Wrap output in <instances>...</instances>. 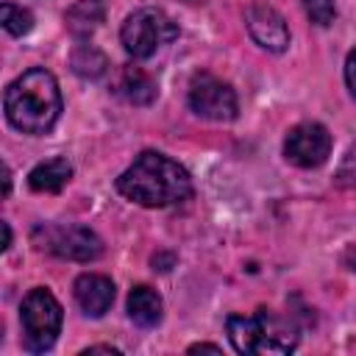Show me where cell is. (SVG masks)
<instances>
[{
	"label": "cell",
	"mask_w": 356,
	"mask_h": 356,
	"mask_svg": "<svg viewBox=\"0 0 356 356\" xmlns=\"http://www.w3.org/2000/svg\"><path fill=\"white\" fill-rule=\"evenodd\" d=\"M117 189H120V195H125L128 200H134L139 206L164 209V206L181 203L192 195V178L170 156L145 150L117 178Z\"/></svg>",
	"instance_id": "cell-1"
},
{
	"label": "cell",
	"mask_w": 356,
	"mask_h": 356,
	"mask_svg": "<svg viewBox=\"0 0 356 356\" xmlns=\"http://www.w3.org/2000/svg\"><path fill=\"white\" fill-rule=\"evenodd\" d=\"M61 114V92L56 78L36 67L22 72L6 89V117L22 134H47Z\"/></svg>",
	"instance_id": "cell-2"
},
{
	"label": "cell",
	"mask_w": 356,
	"mask_h": 356,
	"mask_svg": "<svg viewBox=\"0 0 356 356\" xmlns=\"http://www.w3.org/2000/svg\"><path fill=\"white\" fill-rule=\"evenodd\" d=\"M228 339L239 353H289L298 345L292 323L267 309L228 317Z\"/></svg>",
	"instance_id": "cell-3"
},
{
	"label": "cell",
	"mask_w": 356,
	"mask_h": 356,
	"mask_svg": "<svg viewBox=\"0 0 356 356\" xmlns=\"http://www.w3.org/2000/svg\"><path fill=\"white\" fill-rule=\"evenodd\" d=\"M19 320H22L25 348L33 353H44L53 348L61 331V306L53 298V292H47L44 286H36L25 295L19 306Z\"/></svg>",
	"instance_id": "cell-4"
},
{
	"label": "cell",
	"mask_w": 356,
	"mask_h": 356,
	"mask_svg": "<svg viewBox=\"0 0 356 356\" xmlns=\"http://www.w3.org/2000/svg\"><path fill=\"white\" fill-rule=\"evenodd\" d=\"M175 36H178L175 22L164 11H159V8H139V11H134L125 19L122 31H120L122 47L134 58H150L156 50H161Z\"/></svg>",
	"instance_id": "cell-5"
},
{
	"label": "cell",
	"mask_w": 356,
	"mask_h": 356,
	"mask_svg": "<svg viewBox=\"0 0 356 356\" xmlns=\"http://www.w3.org/2000/svg\"><path fill=\"white\" fill-rule=\"evenodd\" d=\"M33 242L39 250H47V253H53L58 259H70V261H92L103 253L100 236L83 225H56V222L36 225Z\"/></svg>",
	"instance_id": "cell-6"
},
{
	"label": "cell",
	"mask_w": 356,
	"mask_h": 356,
	"mask_svg": "<svg viewBox=\"0 0 356 356\" xmlns=\"http://www.w3.org/2000/svg\"><path fill=\"white\" fill-rule=\"evenodd\" d=\"M189 106L195 114L206 117V120H217V122H225V120H234L236 117V95L234 89L209 75V72H197L189 83Z\"/></svg>",
	"instance_id": "cell-7"
},
{
	"label": "cell",
	"mask_w": 356,
	"mask_h": 356,
	"mask_svg": "<svg viewBox=\"0 0 356 356\" xmlns=\"http://www.w3.org/2000/svg\"><path fill=\"white\" fill-rule=\"evenodd\" d=\"M284 153L298 167H320L331 153V134L320 122H300L286 134Z\"/></svg>",
	"instance_id": "cell-8"
},
{
	"label": "cell",
	"mask_w": 356,
	"mask_h": 356,
	"mask_svg": "<svg viewBox=\"0 0 356 356\" xmlns=\"http://www.w3.org/2000/svg\"><path fill=\"white\" fill-rule=\"evenodd\" d=\"M245 22H248V31L250 36L264 47V50H273V53H281L286 50L289 44V28L284 22V17L267 6V3H253L245 14Z\"/></svg>",
	"instance_id": "cell-9"
},
{
	"label": "cell",
	"mask_w": 356,
	"mask_h": 356,
	"mask_svg": "<svg viewBox=\"0 0 356 356\" xmlns=\"http://www.w3.org/2000/svg\"><path fill=\"white\" fill-rule=\"evenodd\" d=\"M72 289H75L78 306L89 317H103L111 309V303H114V284L106 275L83 273V275H78V281H75Z\"/></svg>",
	"instance_id": "cell-10"
},
{
	"label": "cell",
	"mask_w": 356,
	"mask_h": 356,
	"mask_svg": "<svg viewBox=\"0 0 356 356\" xmlns=\"http://www.w3.org/2000/svg\"><path fill=\"white\" fill-rule=\"evenodd\" d=\"M122 100H128V103H134V106H147V103H153L156 100V81L145 72V70H139V67H125L122 72H120V78H117V89H114Z\"/></svg>",
	"instance_id": "cell-11"
},
{
	"label": "cell",
	"mask_w": 356,
	"mask_h": 356,
	"mask_svg": "<svg viewBox=\"0 0 356 356\" xmlns=\"http://www.w3.org/2000/svg\"><path fill=\"white\" fill-rule=\"evenodd\" d=\"M128 314L142 328L159 325V320H161V298H159V292L145 286V284L134 286L131 295H128Z\"/></svg>",
	"instance_id": "cell-12"
},
{
	"label": "cell",
	"mask_w": 356,
	"mask_h": 356,
	"mask_svg": "<svg viewBox=\"0 0 356 356\" xmlns=\"http://www.w3.org/2000/svg\"><path fill=\"white\" fill-rule=\"evenodd\" d=\"M70 175H72V167L67 159H47L31 170L28 184L36 192H58L70 181Z\"/></svg>",
	"instance_id": "cell-13"
},
{
	"label": "cell",
	"mask_w": 356,
	"mask_h": 356,
	"mask_svg": "<svg viewBox=\"0 0 356 356\" xmlns=\"http://www.w3.org/2000/svg\"><path fill=\"white\" fill-rule=\"evenodd\" d=\"M106 17V3L103 0H81L67 11V28L75 36H89L92 31L100 28Z\"/></svg>",
	"instance_id": "cell-14"
},
{
	"label": "cell",
	"mask_w": 356,
	"mask_h": 356,
	"mask_svg": "<svg viewBox=\"0 0 356 356\" xmlns=\"http://www.w3.org/2000/svg\"><path fill=\"white\" fill-rule=\"evenodd\" d=\"M70 64H72V72L75 75H81V78H100L103 72H106V67H108V61H106V56L95 47V44H78L75 50H72V56H70Z\"/></svg>",
	"instance_id": "cell-15"
},
{
	"label": "cell",
	"mask_w": 356,
	"mask_h": 356,
	"mask_svg": "<svg viewBox=\"0 0 356 356\" xmlns=\"http://www.w3.org/2000/svg\"><path fill=\"white\" fill-rule=\"evenodd\" d=\"M0 17H3V28L11 33V36H22L33 28V14L22 6H14V3H3L0 8Z\"/></svg>",
	"instance_id": "cell-16"
},
{
	"label": "cell",
	"mask_w": 356,
	"mask_h": 356,
	"mask_svg": "<svg viewBox=\"0 0 356 356\" xmlns=\"http://www.w3.org/2000/svg\"><path fill=\"white\" fill-rule=\"evenodd\" d=\"M303 6H306L309 19H312L314 25H320V28L331 25L334 17H337V6H334V0H303Z\"/></svg>",
	"instance_id": "cell-17"
},
{
	"label": "cell",
	"mask_w": 356,
	"mask_h": 356,
	"mask_svg": "<svg viewBox=\"0 0 356 356\" xmlns=\"http://www.w3.org/2000/svg\"><path fill=\"white\" fill-rule=\"evenodd\" d=\"M339 178L342 181H356V145L348 150V156H345V161L339 167Z\"/></svg>",
	"instance_id": "cell-18"
},
{
	"label": "cell",
	"mask_w": 356,
	"mask_h": 356,
	"mask_svg": "<svg viewBox=\"0 0 356 356\" xmlns=\"http://www.w3.org/2000/svg\"><path fill=\"white\" fill-rule=\"evenodd\" d=\"M345 81H348V89H350L353 97H356V50L348 53V61H345Z\"/></svg>",
	"instance_id": "cell-19"
},
{
	"label": "cell",
	"mask_w": 356,
	"mask_h": 356,
	"mask_svg": "<svg viewBox=\"0 0 356 356\" xmlns=\"http://www.w3.org/2000/svg\"><path fill=\"white\" fill-rule=\"evenodd\" d=\"M200 350H209V353H220V348H217V345H209V342H200V345H192V348H189V353H200Z\"/></svg>",
	"instance_id": "cell-20"
},
{
	"label": "cell",
	"mask_w": 356,
	"mask_h": 356,
	"mask_svg": "<svg viewBox=\"0 0 356 356\" xmlns=\"http://www.w3.org/2000/svg\"><path fill=\"white\" fill-rule=\"evenodd\" d=\"M11 245V228H8V222H3V250Z\"/></svg>",
	"instance_id": "cell-21"
},
{
	"label": "cell",
	"mask_w": 356,
	"mask_h": 356,
	"mask_svg": "<svg viewBox=\"0 0 356 356\" xmlns=\"http://www.w3.org/2000/svg\"><path fill=\"white\" fill-rule=\"evenodd\" d=\"M186 3H200V0H186Z\"/></svg>",
	"instance_id": "cell-22"
}]
</instances>
